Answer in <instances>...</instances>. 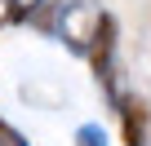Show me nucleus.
<instances>
[{"label":"nucleus","mask_w":151,"mask_h":146,"mask_svg":"<svg viewBox=\"0 0 151 146\" xmlns=\"http://www.w3.org/2000/svg\"><path fill=\"white\" fill-rule=\"evenodd\" d=\"M0 146H27V137H22L18 128H9L5 120H0Z\"/></svg>","instance_id":"nucleus-5"},{"label":"nucleus","mask_w":151,"mask_h":146,"mask_svg":"<svg viewBox=\"0 0 151 146\" xmlns=\"http://www.w3.org/2000/svg\"><path fill=\"white\" fill-rule=\"evenodd\" d=\"M9 9H14V22H31L45 9V0H9Z\"/></svg>","instance_id":"nucleus-3"},{"label":"nucleus","mask_w":151,"mask_h":146,"mask_svg":"<svg viewBox=\"0 0 151 146\" xmlns=\"http://www.w3.org/2000/svg\"><path fill=\"white\" fill-rule=\"evenodd\" d=\"M116 111H120L124 146H147V102H142V98H133V93H120Z\"/></svg>","instance_id":"nucleus-2"},{"label":"nucleus","mask_w":151,"mask_h":146,"mask_svg":"<svg viewBox=\"0 0 151 146\" xmlns=\"http://www.w3.org/2000/svg\"><path fill=\"white\" fill-rule=\"evenodd\" d=\"M5 22H14V9H9V0H0V27Z\"/></svg>","instance_id":"nucleus-6"},{"label":"nucleus","mask_w":151,"mask_h":146,"mask_svg":"<svg viewBox=\"0 0 151 146\" xmlns=\"http://www.w3.org/2000/svg\"><path fill=\"white\" fill-rule=\"evenodd\" d=\"M76 146H107V133L98 124H80V133H76Z\"/></svg>","instance_id":"nucleus-4"},{"label":"nucleus","mask_w":151,"mask_h":146,"mask_svg":"<svg viewBox=\"0 0 151 146\" xmlns=\"http://www.w3.org/2000/svg\"><path fill=\"white\" fill-rule=\"evenodd\" d=\"M102 9L93 0H76V5H62V40L76 49V53H89V40H93V27H98Z\"/></svg>","instance_id":"nucleus-1"}]
</instances>
